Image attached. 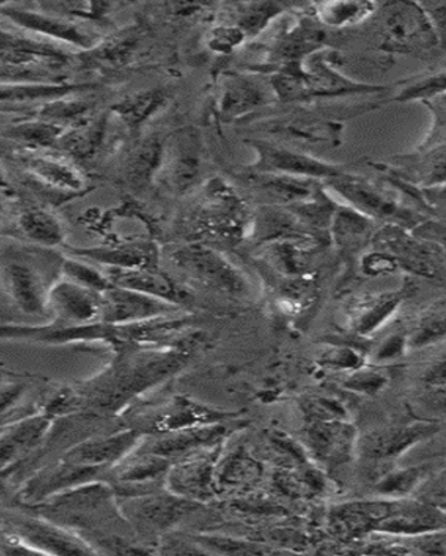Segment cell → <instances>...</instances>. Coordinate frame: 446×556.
I'll return each mask as SVG.
<instances>
[{
	"instance_id": "36",
	"label": "cell",
	"mask_w": 446,
	"mask_h": 556,
	"mask_svg": "<svg viewBox=\"0 0 446 556\" xmlns=\"http://www.w3.org/2000/svg\"><path fill=\"white\" fill-rule=\"evenodd\" d=\"M106 117H86L64 131L56 146L76 159H91L102 147L106 134Z\"/></svg>"
},
{
	"instance_id": "37",
	"label": "cell",
	"mask_w": 446,
	"mask_h": 556,
	"mask_svg": "<svg viewBox=\"0 0 446 556\" xmlns=\"http://www.w3.org/2000/svg\"><path fill=\"white\" fill-rule=\"evenodd\" d=\"M167 93L162 89H146L122 99L112 108L118 121L126 124L128 130L137 131L166 106Z\"/></svg>"
},
{
	"instance_id": "33",
	"label": "cell",
	"mask_w": 446,
	"mask_h": 556,
	"mask_svg": "<svg viewBox=\"0 0 446 556\" xmlns=\"http://www.w3.org/2000/svg\"><path fill=\"white\" fill-rule=\"evenodd\" d=\"M374 220L348 205H336L331 218V237L342 251H358L374 235Z\"/></svg>"
},
{
	"instance_id": "8",
	"label": "cell",
	"mask_w": 446,
	"mask_h": 556,
	"mask_svg": "<svg viewBox=\"0 0 446 556\" xmlns=\"http://www.w3.org/2000/svg\"><path fill=\"white\" fill-rule=\"evenodd\" d=\"M117 508L128 520L143 529L166 530L195 514L202 504L170 491L167 494L152 491L141 495L117 496Z\"/></svg>"
},
{
	"instance_id": "34",
	"label": "cell",
	"mask_w": 446,
	"mask_h": 556,
	"mask_svg": "<svg viewBox=\"0 0 446 556\" xmlns=\"http://www.w3.org/2000/svg\"><path fill=\"white\" fill-rule=\"evenodd\" d=\"M272 483L281 494L292 500H311L326 489L323 471L309 462L297 466H281L272 476Z\"/></svg>"
},
{
	"instance_id": "22",
	"label": "cell",
	"mask_w": 446,
	"mask_h": 556,
	"mask_svg": "<svg viewBox=\"0 0 446 556\" xmlns=\"http://www.w3.org/2000/svg\"><path fill=\"white\" fill-rule=\"evenodd\" d=\"M234 416V414L207 408L195 401L180 396L158 410L152 419H149L143 433L162 435L173 433V431L192 429V427L222 424Z\"/></svg>"
},
{
	"instance_id": "2",
	"label": "cell",
	"mask_w": 446,
	"mask_h": 556,
	"mask_svg": "<svg viewBox=\"0 0 446 556\" xmlns=\"http://www.w3.org/2000/svg\"><path fill=\"white\" fill-rule=\"evenodd\" d=\"M171 261L197 285L217 294L246 298L251 282L222 253L202 242H192L173 252Z\"/></svg>"
},
{
	"instance_id": "12",
	"label": "cell",
	"mask_w": 446,
	"mask_h": 556,
	"mask_svg": "<svg viewBox=\"0 0 446 556\" xmlns=\"http://www.w3.org/2000/svg\"><path fill=\"white\" fill-rule=\"evenodd\" d=\"M178 309L180 306L170 302L112 286L102 292L101 321L106 325H132L173 315Z\"/></svg>"
},
{
	"instance_id": "29",
	"label": "cell",
	"mask_w": 446,
	"mask_h": 556,
	"mask_svg": "<svg viewBox=\"0 0 446 556\" xmlns=\"http://www.w3.org/2000/svg\"><path fill=\"white\" fill-rule=\"evenodd\" d=\"M227 427L222 424L192 427V429L162 434L143 450L173 460L221 443V439L227 434Z\"/></svg>"
},
{
	"instance_id": "3",
	"label": "cell",
	"mask_w": 446,
	"mask_h": 556,
	"mask_svg": "<svg viewBox=\"0 0 446 556\" xmlns=\"http://www.w3.org/2000/svg\"><path fill=\"white\" fill-rule=\"evenodd\" d=\"M373 251L388 253L398 267L435 282L445 281V250L439 243L421 240L404 227L385 225L371 237Z\"/></svg>"
},
{
	"instance_id": "41",
	"label": "cell",
	"mask_w": 446,
	"mask_h": 556,
	"mask_svg": "<svg viewBox=\"0 0 446 556\" xmlns=\"http://www.w3.org/2000/svg\"><path fill=\"white\" fill-rule=\"evenodd\" d=\"M263 468L259 462L246 455L245 452H235L225 460L220 469H216V486H250L262 479Z\"/></svg>"
},
{
	"instance_id": "42",
	"label": "cell",
	"mask_w": 446,
	"mask_h": 556,
	"mask_svg": "<svg viewBox=\"0 0 446 556\" xmlns=\"http://www.w3.org/2000/svg\"><path fill=\"white\" fill-rule=\"evenodd\" d=\"M429 478V466H413L399 470H386L375 484L377 493L391 498H405L415 493Z\"/></svg>"
},
{
	"instance_id": "14",
	"label": "cell",
	"mask_w": 446,
	"mask_h": 556,
	"mask_svg": "<svg viewBox=\"0 0 446 556\" xmlns=\"http://www.w3.org/2000/svg\"><path fill=\"white\" fill-rule=\"evenodd\" d=\"M12 533L27 545L34 554L86 555L97 554L92 545L74 535L62 526L47 519L14 520Z\"/></svg>"
},
{
	"instance_id": "35",
	"label": "cell",
	"mask_w": 446,
	"mask_h": 556,
	"mask_svg": "<svg viewBox=\"0 0 446 556\" xmlns=\"http://www.w3.org/2000/svg\"><path fill=\"white\" fill-rule=\"evenodd\" d=\"M403 292H385V294L370 295L356 302L351 312V325L359 336H370L380 329L399 305L403 304Z\"/></svg>"
},
{
	"instance_id": "58",
	"label": "cell",
	"mask_w": 446,
	"mask_h": 556,
	"mask_svg": "<svg viewBox=\"0 0 446 556\" xmlns=\"http://www.w3.org/2000/svg\"><path fill=\"white\" fill-rule=\"evenodd\" d=\"M424 13L433 24L435 33H437L441 43L444 41L445 33V3H420Z\"/></svg>"
},
{
	"instance_id": "18",
	"label": "cell",
	"mask_w": 446,
	"mask_h": 556,
	"mask_svg": "<svg viewBox=\"0 0 446 556\" xmlns=\"http://www.w3.org/2000/svg\"><path fill=\"white\" fill-rule=\"evenodd\" d=\"M53 417L47 412L10 425L0 433V478H4L43 443Z\"/></svg>"
},
{
	"instance_id": "57",
	"label": "cell",
	"mask_w": 446,
	"mask_h": 556,
	"mask_svg": "<svg viewBox=\"0 0 446 556\" xmlns=\"http://www.w3.org/2000/svg\"><path fill=\"white\" fill-rule=\"evenodd\" d=\"M406 339H408V337L396 332L391 339L383 342V345L377 351L375 359L379 362L393 361L396 359V357L403 356L406 348Z\"/></svg>"
},
{
	"instance_id": "54",
	"label": "cell",
	"mask_w": 446,
	"mask_h": 556,
	"mask_svg": "<svg viewBox=\"0 0 446 556\" xmlns=\"http://www.w3.org/2000/svg\"><path fill=\"white\" fill-rule=\"evenodd\" d=\"M246 39L244 33L235 26H221L213 29L209 41L212 51L228 53Z\"/></svg>"
},
{
	"instance_id": "49",
	"label": "cell",
	"mask_w": 446,
	"mask_h": 556,
	"mask_svg": "<svg viewBox=\"0 0 446 556\" xmlns=\"http://www.w3.org/2000/svg\"><path fill=\"white\" fill-rule=\"evenodd\" d=\"M63 276L76 285L86 287L102 294L112 287L105 273L93 269V267L86 265V263L71 260H64L62 263Z\"/></svg>"
},
{
	"instance_id": "50",
	"label": "cell",
	"mask_w": 446,
	"mask_h": 556,
	"mask_svg": "<svg viewBox=\"0 0 446 556\" xmlns=\"http://www.w3.org/2000/svg\"><path fill=\"white\" fill-rule=\"evenodd\" d=\"M92 111L91 104L84 101H66V99H54L42 108L41 117L44 122H51L62 126V123H78L87 117Z\"/></svg>"
},
{
	"instance_id": "61",
	"label": "cell",
	"mask_w": 446,
	"mask_h": 556,
	"mask_svg": "<svg viewBox=\"0 0 446 556\" xmlns=\"http://www.w3.org/2000/svg\"><path fill=\"white\" fill-rule=\"evenodd\" d=\"M7 484H4L3 478H0V501L4 498V495H7Z\"/></svg>"
},
{
	"instance_id": "10",
	"label": "cell",
	"mask_w": 446,
	"mask_h": 556,
	"mask_svg": "<svg viewBox=\"0 0 446 556\" xmlns=\"http://www.w3.org/2000/svg\"><path fill=\"white\" fill-rule=\"evenodd\" d=\"M304 437L317 464L331 470L348 464L358 444V430L346 420L306 421Z\"/></svg>"
},
{
	"instance_id": "52",
	"label": "cell",
	"mask_w": 446,
	"mask_h": 556,
	"mask_svg": "<svg viewBox=\"0 0 446 556\" xmlns=\"http://www.w3.org/2000/svg\"><path fill=\"white\" fill-rule=\"evenodd\" d=\"M444 91L445 74L439 73L437 76L428 77L423 79V81L416 83L415 86L406 88L396 99H398L399 102L413 101V99L428 101L430 98L444 96Z\"/></svg>"
},
{
	"instance_id": "24",
	"label": "cell",
	"mask_w": 446,
	"mask_h": 556,
	"mask_svg": "<svg viewBox=\"0 0 446 556\" xmlns=\"http://www.w3.org/2000/svg\"><path fill=\"white\" fill-rule=\"evenodd\" d=\"M73 255L87 257L113 269H158V248L155 242L136 240L111 245L71 250Z\"/></svg>"
},
{
	"instance_id": "7",
	"label": "cell",
	"mask_w": 446,
	"mask_h": 556,
	"mask_svg": "<svg viewBox=\"0 0 446 556\" xmlns=\"http://www.w3.org/2000/svg\"><path fill=\"white\" fill-rule=\"evenodd\" d=\"M203 148L200 132L182 128L165 141V156L161 172L163 182L177 195H184L200 181Z\"/></svg>"
},
{
	"instance_id": "56",
	"label": "cell",
	"mask_w": 446,
	"mask_h": 556,
	"mask_svg": "<svg viewBox=\"0 0 446 556\" xmlns=\"http://www.w3.org/2000/svg\"><path fill=\"white\" fill-rule=\"evenodd\" d=\"M361 364V356L351 348H335L321 357V365L336 370L358 369Z\"/></svg>"
},
{
	"instance_id": "27",
	"label": "cell",
	"mask_w": 446,
	"mask_h": 556,
	"mask_svg": "<svg viewBox=\"0 0 446 556\" xmlns=\"http://www.w3.org/2000/svg\"><path fill=\"white\" fill-rule=\"evenodd\" d=\"M256 187L275 201V205L295 208L316 200L324 192V184L314 178L286 176V174L256 173Z\"/></svg>"
},
{
	"instance_id": "45",
	"label": "cell",
	"mask_w": 446,
	"mask_h": 556,
	"mask_svg": "<svg viewBox=\"0 0 446 556\" xmlns=\"http://www.w3.org/2000/svg\"><path fill=\"white\" fill-rule=\"evenodd\" d=\"M410 334L409 339H406V346H410L411 350H420L443 341L445 339L444 301H439L437 305L425 312Z\"/></svg>"
},
{
	"instance_id": "43",
	"label": "cell",
	"mask_w": 446,
	"mask_h": 556,
	"mask_svg": "<svg viewBox=\"0 0 446 556\" xmlns=\"http://www.w3.org/2000/svg\"><path fill=\"white\" fill-rule=\"evenodd\" d=\"M374 9L371 2H324L317 4L316 14L326 26L341 28L364 22Z\"/></svg>"
},
{
	"instance_id": "20",
	"label": "cell",
	"mask_w": 446,
	"mask_h": 556,
	"mask_svg": "<svg viewBox=\"0 0 446 556\" xmlns=\"http://www.w3.org/2000/svg\"><path fill=\"white\" fill-rule=\"evenodd\" d=\"M439 530H445L443 509L418 500L395 498L393 510L381 521L375 533L413 538Z\"/></svg>"
},
{
	"instance_id": "21",
	"label": "cell",
	"mask_w": 446,
	"mask_h": 556,
	"mask_svg": "<svg viewBox=\"0 0 446 556\" xmlns=\"http://www.w3.org/2000/svg\"><path fill=\"white\" fill-rule=\"evenodd\" d=\"M143 433L140 430H127L107 437H98L86 443L74 446L63 459L72 464L89 466V468H102L114 466L140 448Z\"/></svg>"
},
{
	"instance_id": "47",
	"label": "cell",
	"mask_w": 446,
	"mask_h": 556,
	"mask_svg": "<svg viewBox=\"0 0 446 556\" xmlns=\"http://www.w3.org/2000/svg\"><path fill=\"white\" fill-rule=\"evenodd\" d=\"M205 548L206 553H216L225 555H266L276 553L275 549L265 544L251 543V541L219 538V535H201L193 539Z\"/></svg>"
},
{
	"instance_id": "4",
	"label": "cell",
	"mask_w": 446,
	"mask_h": 556,
	"mask_svg": "<svg viewBox=\"0 0 446 556\" xmlns=\"http://www.w3.org/2000/svg\"><path fill=\"white\" fill-rule=\"evenodd\" d=\"M324 187L334 190L342 200H345L346 205L354 207L355 211L368 216L371 220L411 228V230L424 222V217L420 216L418 212L405 207L388 192L380 190L365 178L351 176L344 172L340 176L324 181Z\"/></svg>"
},
{
	"instance_id": "60",
	"label": "cell",
	"mask_w": 446,
	"mask_h": 556,
	"mask_svg": "<svg viewBox=\"0 0 446 556\" xmlns=\"http://www.w3.org/2000/svg\"><path fill=\"white\" fill-rule=\"evenodd\" d=\"M425 381L429 382L430 386L438 387L441 391H444L445 387V362L441 361L438 364H435L428 371V376H425Z\"/></svg>"
},
{
	"instance_id": "6",
	"label": "cell",
	"mask_w": 446,
	"mask_h": 556,
	"mask_svg": "<svg viewBox=\"0 0 446 556\" xmlns=\"http://www.w3.org/2000/svg\"><path fill=\"white\" fill-rule=\"evenodd\" d=\"M29 341L38 344L62 345L78 341H109L112 344H133L132 325H64L53 321L42 326L0 325V341Z\"/></svg>"
},
{
	"instance_id": "48",
	"label": "cell",
	"mask_w": 446,
	"mask_h": 556,
	"mask_svg": "<svg viewBox=\"0 0 446 556\" xmlns=\"http://www.w3.org/2000/svg\"><path fill=\"white\" fill-rule=\"evenodd\" d=\"M63 132V126L42 121L22 124V126L12 128L9 134L18 141L31 143V146L52 147L56 146Z\"/></svg>"
},
{
	"instance_id": "32",
	"label": "cell",
	"mask_w": 446,
	"mask_h": 556,
	"mask_svg": "<svg viewBox=\"0 0 446 556\" xmlns=\"http://www.w3.org/2000/svg\"><path fill=\"white\" fill-rule=\"evenodd\" d=\"M252 236L259 243H270L284 238L316 235L289 208L269 205L263 206L252 217Z\"/></svg>"
},
{
	"instance_id": "13",
	"label": "cell",
	"mask_w": 446,
	"mask_h": 556,
	"mask_svg": "<svg viewBox=\"0 0 446 556\" xmlns=\"http://www.w3.org/2000/svg\"><path fill=\"white\" fill-rule=\"evenodd\" d=\"M250 143L257 155L254 165L256 173L286 174V176L314 178L319 181L330 180V178L344 173L339 166L291 151V149L270 146V143L262 141H250Z\"/></svg>"
},
{
	"instance_id": "16",
	"label": "cell",
	"mask_w": 446,
	"mask_h": 556,
	"mask_svg": "<svg viewBox=\"0 0 446 556\" xmlns=\"http://www.w3.org/2000/svg\"><path fill=\"white\" fill-rule=\"evenodd\" d=\"M0 285L17 309L31 316L48 313L49 288L39 271L24 261H8L0 267Z\"/></svg>"
},
{
	"instance_id": "55",
	"label": "cell",
	"mask_w": 446,
	"mask_h": 556,
	"mask_svg": "<svg viewBox=\"0 0 446 556\" xmlns=\"http://www.w3.org/2000/svg\"><path fill=\"white\" fill-rule=\"evenodd\" d=\"M361 270L365 275L374 277L391 275L399 269L398 263L388 253L373 251L361 257L360 262Z\"/></svg>"
},
{
	"instance_id": "38",
	"label": "cell",
	"mask_w": 446,
	"mask_h": 556,
	"mask_svg": "<svg viewBox=\"0 0 446 556\" xmlns=\"http://www.w3.org/2000/svg\"><path fill=\"white\" fill-rule=\"evenodd\" d=\"M26 165L29 172L59 190L76 192L86 188L82 174L71 163L43 155H27Z\"/></svg>"
},
{
	"instance_id": "15",
	"label": "cell",
	"mask_w": 446,
	"mask_h": 556,
	"mask_svg": "<svg viewBox=\"0 0 446 556\" xmlns=\"http://www.w3.org/2000/svg\"><path fill=\"white\" fill-rule=\"evenodd\" d=\"M48 312L64 325H91L101 321L102 294L63 278L49 288Z\"/></svg>"
},
{
	"instance_id": "53",
	"label": "cell",
	"mask_w": 446,
	"mask_h": 556,
	"mask_svg": "<svg viewBox=\"0 0 446 556\" xmlns=\"http://www.w3.org/2000/svg\"><path fill=\"white\" fill-rule=\"evenodd\" d=\"M385 384L386 377L371 370L356 371L344 382L345 389L370 395L383 390Z\"/></svg>"
},
{
	"instance_id": "30",
	"label": "cell",
	"mask_w": 446,
	"mask_h": 556,
	"mask_svg": "<svg viewBox=\"0 0 446 556\" xmlns=\"http://www.w3.org/2000/svg\"><path fill=\"white\" fill-rule=\"evenodd\" d=\"M165 156V141L157 134L142 138L124 162V180L133 190H143L161 172Z\"/></svg>"
},
{
	"instance_id": "11",
	"label": "cell",
	"mask_w": 446,
	"mask_h": 556,
	"mask_svg": "<svg viewBox=\"0 0 446 556\" xmlns=\"http://www.w3.org/2000/svg\"><path fill=\"white\" fill-rule=\"evenodd\" d=\"M441 427L433 421L391 427L365 435L356 444L361 458L373 464L385 465L398 458L411 446L438 433Z\"/></svg>"
},
{
	"instance_id": "9",
	"label": "cell",
	"mask_w": 446,
	"mask_h": 556,
	"mask_svg": "<svg viewBox=\"0 0 446 556\" xmlns=\"http://www.w3.org/2000/svg\"><path fill=\"white\" fill-rule=\"evenodd\" d=\"M220 455V443L182 456L171 465L166 476L170 493L182 498L206 503L217 493L216 464Z\"/></svg>"
},
{
	"instance_id": "40",
	"label": "cell",
	"mask_w": 446,
	"mask_h": 556,
	"mask_svg": "<svg viewBox=\"0 0 446 556\" xmlns=\"http://www.w3.org/2000/svg\"><path fill=\"white\" fill-rule=\"evenodd\" d=\"M89 86H66V84H0V102L38 101V99H61Z\"/></svg>"
},
{
	"instance_id": "19",
	"label": "cell",
	"mask_w": 446,
	"mask_h": 556,
	"mask_svg": "<svg viewBox=\"0 0 446 556\" xmlns=\"http://www.w3.org/2000/svg\"><path fill=\"white\" fill-rule=\"evenodd\" d=\"M102 470V468H89V466L61 459L29 479L20 493V498L27 506L37 505L53 495L63 493V491L89 483L92 479L98 478Z\"/></svg>"
},
{
	"instance_id": "17",
	"label": "cell",
	"mask_w": 446,
	"mask_h": 556,
	"mask_svg": "<svg viewBox=\"0 0 446 556\" xmlns=\"http://www.w3.org/2000/svg\"><path fill=\"white\" fill-rule=\"evenodd\" d=\"M393 500L351 501L334 506L329 514V528L336 539L355 541L375 534L381 521L394 508Z\"/></svg>"
},
{
	"instance_id": "23",
	"label": "cell",
	"mask_w": 446,
	"mask_h": 556,
	"mask_svg": "<svg viewBox=\"0 0 446 556\" xmlns=\"http://www.w3.org/2000/svg\"><path fill=\"white\" fill-rule=\"evenodd\" d=\"M0 13L27 31L47 35L58 41L82 49L97 48V38L68 20L42 12H33V10L13 8L12 4H2Z\"/></svg>"
},
{
	"instance_id": "31",
	"label": "cell",
	"mask_w": 446,
	"mask_h": 556,
	"mask_svg": "<svg viewBox=\"0 0 446 556\" xmlns=\"http://www.w3.org/2000/svg\"><path fill=\"white\" fill-rule=\"evenodd\" d=\"M266 103V93L251 78L231 74L222 81L217 112L222 121L231 122L254 112Z\"/></svg>"
},
{
	"instance_id": "5",
	"label": "cell",
	"mask_w": 446,
	"mask_h": 556,
	"mask_svg": "<svg viewBox=\"0 0 446 556\" xmlns=\"http://www.w3.org/2000/svg\"><path fill=\"white\" fill-rule=\"evenodd\" d=\"M383 48L388 52L418 54L441 43L437 33L420 3L386 4L381 22Z\"/></svg>"
},
{
	"instance_id": "26",
	"label": "cell",
	"mask_w": 446,
	"mask_h": 556,
	"mask_svg": "<svg viewBox=\"0 0 446 556\" xmlns=\"http://www.w3.org/2000/svg\"><path fill=\"white\" fill-rule=\"evenodd\" d=\"M321 245L317 235L290 237L266 243L271 266L284 277L309 276Z\"/></svg>"
},
{
	"instance_id": "1",
	"label": "cell",
	"mask_w": 446,
	"mask_h": 556,
	"mask_svg": "<svg viewBox=\"0 0 446 556\" xmlns=\"http://www.w3.org/2000/svg\"><path fill=\"white\" fill-rule=\"evenodd\" d=\"M252 217L244 198L221 178H213L203 188L187 225L197 241L237 245L246 236Z\"/></svg>"
},
{
	"instance_id": "28",
	"label": "cell",
	"mask_w": 446,
	"mask_h": 556,
	"mask_svg": "<svg viewBox=\"0 0 446 556\" xmlns=\"http://www.w3.org/2000/svg\"><path fill=\"white\" fill-rule=\"evenodd\" d=\"M67 54L47 42L0 29V66L26 70L39 62L66 61Z\"/></svg>"
},
{
	"instance_id": "39",
	"label": "cell",
	"mask_w": 446,
	"mask_h": 556,
	"mask_svg": "<svg viewBox=\"0 0 446 556\" xmlns=\"http://www.w3.org/2000/svg\"><path fill=\"white\" fill-rule=\"evenodd\" d=\"M20 231L29 241L42 247H59L64 241L61 222L41 208L24 212L18 218Z\"/></svg>"
},
{
	"instance_id": "51",
	"label": "cell",
	"mask_w": 446,
	"mask_h": 556,
	"mask_svg": "<svg viewBox=\"0 0 446 556\" xmlns=\"http://www.w3.org/2000/svg\"><path fill=\"white\" fill-rule=\"evenodd\" d=\"M306 421L309 420H346V410L339 401L330 399H314L302 402Z\"/></svg>"
},
{
	"instance_id": "59",
	"label": "cell",
	"mask_w": 446,
	"mask_h": 556,
	"mask_svg": "<svg viewBox=\"0 0 446 556\" xmlns=\"http://www.w3.org/2000/svg\"><path fill=\"white\" fill-rule=\"evenodd\" d=\"M24 392L23 384H9L0 389V415L8 412L20 400Z\"/></svg>"
},
{
	"instance_id": "44",
	"label": "cell",
	"mask_w": 446,
	"mask_h": 556,
	"mask_svg": "<svg viewBox=\"0 0 446 556\" xmlns=\"http://www.w3.org/2000/svg\"><path fill=\"white\" fill-rule=\"evenodd\" d=\"M284 4L276 2L238 4L235 27L240 28L246 38H254L269 26L271 20L280 16Z\"/></svg>"
},
{
	"instance_id": "46",
	"label": "cell",
	"mask_w": 446,
	"mask_h": 556,
	"mask_svg": "<svg viewBox=\"0 0 446 556\" xmlns=\"http://www.w3.org/2000/svg\"><path fill=\"white\" fill-rule=\"evenodd\" d=\"M317 298L316 281L310 276L285 277L279 288V301L286 312L300 313L307 309Z\"/></svg>"
},
{
	"instance_id": "62",
	"label": "cell",
	"mask_w": 446,
	"mask_h": 556,
	"mask_svg": "<svg viewBox=\"0 0 446 556\" xmlns=\"http://www.w3.org/2000/svg\"><path fill=\"white\" fill-rule=\"evenodd\" d=\"M0 7H2V4H0Z\"/></svg>"
},
{
	"instance_id": "25",
	"label": "cell",
	"mask_w": 446,
	"mask_h": 556,
	"mask_svg": "<svg viewBox=\"0 0 446 556\" xmlns=\"http://www.w3.org/2000/svg\"><path fill=\"white\" fill-rule=\"evenodd\" d=\"M114 287L141 292L157 300L180 306L188 300V292L158 269H113L105 273Z\"/></svg>"
}]
</instances>
